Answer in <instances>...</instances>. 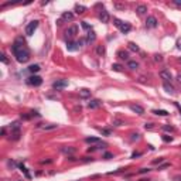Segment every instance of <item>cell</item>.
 Masks as SVG:
<instances>
[{
  "instance_id": "obj_1",
  "label": "cell",
  "mask_w": 181,
  "mask_h": 181,
  "mask_svg": "<svg viewBox=\"0 0 181 181\" xmlns=\"http://www.w3.org/2000/svg\"><path fill=\"white\" fill-rule=\"evenodd\" d=\"M11 51H13L16 59L19 62H21V64H24V62H27L30 59V50L26 47V43H24L21 37H19L14 41V44L11 45Z\"/></svg>"
},
{
  "instance_id": "obj_2",
  "label": "cell",
  "mask_w": 181,
  "mask_h": 181,
  "mask_svg": "<svg viewBox=\"0 0 181 181\" xmlns=\"http://www.w3.org/2000/svg\"><path fill=\"white\" fill-rule=\"evenodd\" d=\"M11 139L13 140H19L20 139V123L14 122L11 125Z\"/></svg>"
},
{
  "instance_id": "obj_3",
  "label": "cell",
  "mask_w": 181,
  "mask_h": 181,
  "mask_svg": "<svg viewBox=\"0 0 181 181\" xmlns=\"http://www.w3.org/2000/svg\"><path fill=\"white\" fill-rule=\"evenodd\" d=\"M37 27H38V21H37V20H34V21L28 23V24L26 26V34H27V35H33Z\"/></svg>"
},
{
  "instance_id": "obj_4",
  "label": "cell",
  "mask_w": 181,
  "mask_h": 181,
  "mask_svg": "<svg viewBox=\"0 0 181 181\" xmlns=\"http://www.w3.org/2000/svg\"><path fill=\"white\" fill-rule=\"evenodd\" d=\"M27 82L33 86H40L41 84H43V79H41V77H38V75H31V77L27 79Z\"/></svg>"
},
{
  "instance_id": "obj_5",
  "label": "cell",
  "mask_w": 181,
  "mask_h": 181,
  "mask_svg": "<svg viewBox=\"0 0 181 181\" xmlns=\"http://www.w3.org/2000/svg\"><path fill=\"white\" fill-rule=\"evenodd\" d=\"M77 33H78V27L77 26H71L69 28L65 30V38L71 40V38H74L75 35H77Z\"/></svg>"
},
{
  "instance_id": "obj_6",
  "label": "cell",
  "mask_w": 181,
  "mask_h": 181,
  "mask_svg": "<svg viewBox=\"0 0 181 181\" xmlns=\"http://www.w3.org/2000/svg\"><path fill=\"white\" fill-rule=\"evenodd\" d=\"M67 86H68V81H65V79H58L52 84V88L57 89V90L64 89V88H67Z\"/></svg>"
},
{
  "instance_id": "obj_7",
  "label": "cell",
  "mask_w": 181,
  "mask_h": 181,
  "mask_svg": "<svg viewBox=\"0 0 181 181\" xmlns=\"http://www.w3.org/2000/svg\"><path fill=\"white\" fill-rule=\"evenodd\" d=\"M157 24H159V21H157V19H156L154 16H149V17H147V20H146V27H147V28H156Z\"/></svg>"
},
{
  "instance_id": "obj_8",
  "label": "cell",
  "mask_w": 181,
  "mask_h": 181,
  "mask_svg": "<svg viewBox=\"0 0 181 181\" xmlns=\"http://www.w3.org/2000/svg\"><path fill=\"white\" fill-rule=\"evenodd\" d=\"M82 43H85V41L81 40V41H75V43H69L67 45L68 51H77V50H79V47H81V44H82Z\"/></svg>"
},
{
  "instance_id": "obj_9",
  "label": "cell",
  "mask_w": 181,
  "mask_h": 181,
  "mask_svg": "<svg viewBox=\"0 0 181 181\" xmlns=\"http://www.w3.org/2000/svg\"><path fill=\"white\" fill-rule=\"evenodd\" d=\"M160 78H161V79H164L165 82H168V81L173 79V77H171V72L167 71V69H163V71H160Z\"/></svg>"
},
{
  "instance_id": "obj_10",
  "label": "cell",
  "mask_w": 181,
  "mask_h": 181,
  "mask_svg": "<svg viewBox=\"0 0 181 181\" xmlns=\"http://www.w3.org/2000/svg\"><path fill=\"white\" fill-rule=\"evenodd\" d=\"M98 17H99V20H101L102 23H109V20H110V16H109V13H108L106 10H102Z\"/></svg>"
},
{
  "instance_id": "obj_11",
  "label": "cell",
  "mask_w": 181,
  "mask_h": 181,
  "mask_svg": "<svg viewBox=\"0 0 181 181\" xmlns=\"http://www.w3.org/2000/svg\"><path fill=\"white\" fill-rule=\"evenodd\" d=\"M130 109L133 110L134 113H137V115H144V108H143V106H140V105H134V103H132V105H130Z\"/></svg>"
},
{
  "instance_id": "obj_12",
  "label": "cell",
  "mask_w": 181,
  "mask_h": 181,
  "mask_svg": "<svg viewBox=\"0 0 181 181\" xmlns=\"http://www.w3.org/2000/svg\"><path fill=\"white\" fill-rule=\"evenodd\" d=\"M101 106H102V101H99V99H92L88 103L89 109H96V108H101Z\"/></svg>"
},
{
  "instance_id": "obj_13",
  "label": "cell",
  "mask_w": 181,
  "mask_h": 181,
  "mask_svg": "<svg viewBox=\"0 0 181 181\" xmlns=\"http://www.w3.org/2000/svg\"><path fill=\"white\" fill-rule=\"evenodd\" d=\"M74 13H72V11H64V13H62V21H72V20H74Z\"/></svg>"
},
{
  "instance_id": "obj_14",
  "label": "cell",
  "mask_w": 181,
  "mask_h": 181,
  "mask_svg": "<svg viewBox=\"0 0 181 181\" xmlns=\"http://www.w3.org/2000/svg\"><path fill=\"white\" fill-rule=\"evenodd\" d=\"M96 40V34H95V31H89L88 34H86V38L84 41H85L86 44H90V43H93V41Z\"/></svg>"
},
{
  "instance_id": "obj_15",
  "label": "cell",
  "mask_w": 181,
  "mask_h": 181,
  "mask_svg": "<svg viewBox=\"0 0 181 181\" xmlns=\"http://www.w3.org/2000/svg\"><path fill=\"white\" fill-rule=\"evenodd\" d=\"M147 11V6L146 4H139L136 6V13L139 14V16H143V14H146Z\"/></svg>"
},
{
  "instance_id": "obj_16",
  "label": "cell",
  "mask_w": 181,
  "mask_h": 181,
  "mask_svg": "<svg viewBox=\"0 0 181 181\" xmlns=\"http://www.w3.org/2000/svg\"><path fill=\"white\" fill-rule=\"evenodd\" d=\"M119 28H120V31H122L123 34H126V33H129V31L132 30V26H130L129 23H125V21H123V23H122V26H120Z\"/></svg>"
},
{
  "instance_id": "obj_17",
  "label": "cell",
  "mask_w": 181,
  "mask_h": 181,
  "mask_svg": "<svg viewBox=\"0 0 181 181\" xmlns=\"http://www.w3.org/2000/svg\"><path fill=\"white\" fill-rule=\"evenodd\" d=\"M79 96H81L82 99H86V98H89V96H90V90H89V89H86V88L81 89V90H79Z\"/></svg>"
},
{
  "instance_id": "obj_18",
  "label": "cell",
  "mask_w": 181,
  "mask_h": 181,
  "mask_svg": "<svg viewBox=\"0 0 181 181\" xmlns=\"http://www.w3.org/2000/svg\"><path fill=\"white\" fill-rule=\"evenodd\" d=\"M61 152L64 153V154H67V156H72L75 153V149L74 147H62Z\"/></svg>"
},
{
  "instance_id": "obj_19",
  "label": "cell",
  "mask_w": 181,
  "mask_h": 181,
  "mask_svg": "<svg viewBox=\"0 0 181 181\" xmlns=\"http://www.w3.org/2000/svg\"><path fill=\"white\" fill-rule=\"evenodd\" d=\"M105 52H106V48H105V45H98V47H96V54H98L99 57L105 55Z\"/></svg>"
},
{
  "instance_id": "obj_20",
  "label": "cell",
  "mask_w": 181,
  "mask_h": 181,
  "mask_svg": "<svg viewBox=\"0 0 181 181\" xmlns=\"http://www.w3.org/2000/svg\"><path fill=\"white\" fill-rule=\"evenodd\" d=\"M85 10H86L85 6H82V4H75V13H77V14H82Z\"/></svg>"
},
{
  "instance_id": "obj_21",
  "label": "cell",
  "mask_w": 181,
  "mask_h": 181,
  "mask_svg": "<svg viewBox=\"0 0 181 181\" xmlns=\"http://www.w3.org/2000/svg\"><path fill=\"white\" fill-rule=\"evenodd\" d=\"M163 86H164V89L167 90L168 93H174V92H176V89H174V86L171 85V84H168V82H164V85H163Z\"/></svg>"
},
{
  "instance_id": "obj_22",
  "label": "cell",
  "mask_w": 181,
  "mask_h": 181,
  "mask_svg": "<svg viewBox=\"0 0 181 181\" xmlns=\"http://www.w3.org/2000/svg\"><path fill=\"white\" fill-rule=\"evenodd\" d=\"M153 113L157 115V116H167V115H168V112H167V110H164V109H154V110H153Z\"/></svg>"
},
{
  "instance_id": "obj_23",
  "label": "cell",
  "mask_w": 181,
  "mask_h": 181,
  "mask_svg": "<svg viewBox=\"0 0 181 181\" xmlns=\"http://www.w3.org/2000/svg\"><path fill=\"white\" fill-rule=\"evenodd\" d=\"M28 71L31 72V74H35V72L40 71V65H38V64H33V65H30V67H28Z\"/></svg>"
},
{
  "instance_id": "obj_24",
  "label": "cell",
  "mask_w": 181,
  "mask_h": 181,
  "mask_svg": "<svg viewBox=\"0 0 181 181\" xmlns=\"http://www.w3.org/2000/svg\"><path fill=\"white\" fill-rule=\"evenodd\" d=\"M57 127H58V125H45V126H43V130H45V132H48V130H55Z\"/></svg>"
},
{
  "instance_id": "obj_25",
  "label": "cell",
  "mask_w": 181,
  "mask_h": 181,
  "mask_svg": "<svg viewBox=\"0 0 181 181\" xmlns=\"http://www.w3.org/2000/svg\"><path fill=\"white\" fill-rule=\"evenodd\" d=\"M129 48H130L132 51H134V52H139V51H140V48H139V45L136 43H129Z\"/></svg>"
},
{
  "instance_id": "obj_26",
  "label": "cell",
  "mask_w": 181,
  "mask_h": 181,
  "mask_svg": "<svg viewBox=\"0 0 181 181\" xmlns=\"http://www.w3.org/2000/svg\"><path fill=\"white\" fill-rule=\"evenodd\" d=\"M127 67L130 68V69H137V68H139V62H136V61H129V62H127Z\"/></svg>"
},
{
  "instance_id": "obj_27",
  "label": "cell",
  "mask_w": 181,
  "mask_h": 181,
  "mask_svg": "<svg viewBox=\"0 0 181 181\" xmlns=\"http://www.w3.org/2000/svg\"><path fill=\"white\" fill-rule=\"evenodd\" d=\"M85 141L90 144V143H99L101 140H99V137H86V139H85Z\"/></svg>"
},
{
  "instance_id": "obj_28",
  "label": "cell",
  "mask_w": 181,
  "mask_h": 181,
  "mask_svg": "<svg viewBox=\"0 0 181 181\" xmlns=\"http://www.w3.org/2000/svg\"><path fill=\"white\" fill-rule=\"evenodd\" d=\"M163 130H164V132H170V133H171V132H174V127L171 125H164V126H163Z\"/></svg>"
},
{
  "instance_id": "obj_29",
  "label": "cell",
  "mask_w": 181,
  "mask_h": 181,
  "mask_svg": "<svg viewBox=\"0 0 181 181\" xmlns=\"http://www.w3.org/2000/svg\"><path fill=\"white\" fill-rule=\"evenodd\" d=\"M19 167H20V170H21V171H23V173H24V174H26V177H27V178H30V173H28V170H27V168H26V167H24V165H23V164H20V165H19Z\"/></svg>"
},
{
  "instance_id": "obj_30",
  "label": "cell",
  "mask_w": 181,
  "mask_h": 181,
  "mask_svg": "<svg viewBox=\"0 0 181 181\" xmlns=\"http://www.w3.org/2000/svg\"><path fill=\"white\" fill-rule=\"evenodd\" d=\"M117 55H119V58H122V59H127V52H123V51H119L117 52Z\"/></svg>"
},
{
  "instance_id": "obj_31",
  "label": "cell",
  "mask_w": 181,
  "mask_h": 181,
  "mask_svg": "<svg viewBox=\"0 0 181 181\" xmlns=\"http://www.w3.org/2000/svg\"><path fill=\"white\" fill-rule=\"evenodd\" d=\"M122 65H120V64H113L112 65V69H113V71H117V72H120V71H122Z\"/></svg>"
},
{
  "instance_id": "obj_32",
  "label": "cell",
  "mask_w": 181,
  "mask_h": 181,
  "mask_svg": "<svg viewBox=\"0 0 181 181\" xmlns=\"http://www.w3.org/2000/svg\"><path fill=\"white\" fill-rule=\"evenodd\" d=\"M153 59H154L156 62H161L163 61V57L160 55V54H154V55H153Z\"/></svg>"
},
{
  "instance_id": "obj_33",
  "label": "cell",
  "mask_w": 181,
  "mask_h": 181,
  "mask_svg": "<svg viewBox=\"0 0 181 181\" xmlns=\"http://www.w3.org/2000/svg\"><path fill=\"white\" fill-rule=\"evenodd\" d=\"M81 26H82L84 30H90V28H92V26H89L86 21H81Z\"/></svg>"
},
{
  "instance_id": "obj_34",
  "label": "cell",
  "mask_w": 181,
  "mask_h": 181,
  "mask_svg": "<svg viewBox=\"0 0 181 181\" xmlns=\"http://www.w3.org/2000/svg\"><path fill=\"white\" fill-rule=\"evenodd\" d=\"M123 125V120L120 119H113V126H122Z\"/></svg>"
},
{
  "instance_id": "obj_35",
  "label": "cell",
  "mask_w": 181,
  "mask_h": 181,
  "mask_svg": "<svg viewBox=\"0 0 181 181\" xmlns=\"http://www.w3.org/2000/svg\"><path fill=\"white\" fill-rule=\"evenodd\" d=\"M0 59H2V62H4V64H9V59L6 58V54H0Z\"/></svg>"
},
{
  "instance_id": "obj_36",
  "label": "cell",
  "mask_w": 181,
  "mask_h": 181,
  "mask_svg": "<svg viewBox=\"0 0 181 181\" xmlns=\"http://www.w3.org/2000/svg\"><path fill=\"white\" fill-rule=\"evenodd\" d=\"M113 23H115V26H116V27H120V26H122V20H119V19H116V17H115V19H113Z\"/></svg>"
},
{
  "instance_id": "obj_37",
  "label": "cell",
  "mask_w": 181,
  "mask_h": 181,
  "mask_svg": "<svg viewBox=\"0 0 181 181\" xmlns=\"http://www.w3.org/2000/svg\"><path fill=\"white\" fill-rule=\"evenodd\" d=\"M168 167H170V163H164V164L159 165V168H157V170H164V168H168Z\"/></svg>"
},
{
  "instance_id": "obj_38",
  "label": "cell",
  "mask_w": 181,
  "mask_h": 181,
  "mask_svg": "<svg viewBox=\"0 0 181 181\" xmlns=\"http://www.w3.org/2000/svg\"><path fill=\"white\" fill-rule=\"evenodd\" d=\"M163 140L168 143V141H173V137H171V136H168V134H164V136H163Z\"/></svg>"
},
{
  "instance_id": "obj_39",
  "label": "cell",
  "mask_w": 181,
  "mask_h": 181,
  "mask_svg": "<svg viewBox=\"0 0 181 181\" xmlns=\"http://www.w3.org/2000/svg\"><path fill=\"white\" fill-rule=\"evenodd\" d=\"M130 139H132V140H139V139H140V134H139V133H133Z\"/></svg>"
},
{
  "instance_id": "obj_40",
  "label": "cell",
  "mask_w": 181,
  "mask_h": 181,
  "mask_svg": "<svg viewBox=\"0 0 181 181\" xmlns=\"http://www.w3.org/2000/svg\"><path fill=\"white\" fill-rule=\"evenodd\" d=\"M115 7L119 9V10H125V4H119V3H116V4H115Z\"/></svg>"
},
{
  "instance_id": "obj_41",
  "label": "cell",
  "mask_w": 181,
  "mask_h": 181,
  "mask_svg": "<svg viewBox=\"0 0 181 181\" xmlns=\"http://www.w3.org/2000/svg\"><path fill=\"white\" fill-rule=\"evenodd\" d=\"M101 133H102V134L109 136V134H110V130H108V129H102V130H101Z\"/></svg>"
},
{
  "instance_id": "obj_42",
  "label": "cell",
  "mask_w": 181,
  "mask_h": 181,
  "mask_svg": "<svg viewBox=\"0 0 181 181\" xmlns=\"http://www.w3.org/2000/svg\"><path fill=\"white\" fill-rule=\"evenodd\" d=\"M141 156V153L140 152H134L133 154H132V159H136V157H140Z\"/></svg>"
},
{
  "instance_id": "obj_43",
  "label": "cell",
  "mask_w": 181,
  "mask_h": 181,
  "mask_svg": "<svg viewBox=\"0 0 181 181\" xmlns=\"http://www.w3.org/2000/svg\"><path fill=\"white\" fill-rule=\"evenodd\" d=\"M149 171H150V168H140V170H139V173L144 174V173H149Z\"/></svg>"
},
{
  "instance_id": "obj_44",
  "label": "cell",
  "mask_w": 181,
  "mask_h": 181,
  "mask_svg": "<svg viewBox=\"0 0 181 181\" xmlns=\"http://www.w3.org/2000/svg\"><path fill=\"white\" fill-rule=\"evenodd\" d=\"M103 157L109 160V159H112V157H113V154H112V153H105V154H103Z\"/></svg>"
},
{
  "instance_id": "obj_45",
  "label": "cell",
  "mask_w": 181,
  "mask_h": 181,
  "mask_svg": "<svg viewBox=\"0 0 181 181\" xmlns=\"http://www.w3.org/2000/svg\"><path fill=\"white\" fill-rule=\"evenodd\" d=\"M163 161H164V159L160 157L159 160H154V161H153V164H160V163H163Z\"/></svg>"
},
{
  "instance_id": "obj_46",
  "label": "cell",
  "mask_w": 181,
  "mask_h": 181,
  "mask_svg": "<svg viewBox=\"0 0 181 181\" xmlns=\"http://www.w3.org/2000/svg\"><path fill=\"white\" fill-rule=\"evenodd\" d=\"M144 127L150 130V129H153V123H146V125H144Z\"/></svg>"
},
{
  "instance_id": "obj_47",
  "label": "cell",
  "mask_w": 181,
  "mask_h": 181,
  "mask_svg": "<svg viewBox=\"0 0 181 181\" xmlns=\"http://www.w3.org/2000/svg\"><path fill=\"white\" fill-rule=\"evenodd\" d=\"M173 3L176 6H181V0H173Z\"/></svg>"
},
{
  "instance_id": "obj_48",
  "label": "cell",
  "mask_w": 181,
  "mask_h": 181,
  "mask_svg": "<svg viewBox=\"0 0 181 181\" xmlns=\"http://www.w3.org/2000/svg\"><path fill=\"white\" fill-rule=\"evenodd\" d=\"M174 105H176V108H177V109H178V112H180V115H181V106H180L178 103H177V102H176V103H174Z\"/></svg>"
},
{
  "instance_id": "obj_49",
  "label": "cell",
  "mask_w": 181,
  "mask_h": 181,
  "mask_svg": "<svg viewBox=\"0 0 181 181\" xmlns=\"http://www.w3.org/2000/svg\"><path fill=\"white\" fill-rule=\"evenodd\" d=\"M68 160H69V161H75L77 159H75L74 156H68Z\"/></svg>"
},
{
  "instance_id": "obj_50",
  "label": "cell",
  "mask_w": 181,
  "mask_h": 181,
  "mask_svg": "<svg viewBox=\"0 0 181 181\" xmlns=\"http://www.w3.org/2000/svg\"><path fill=\"white\" fill-rule=\"evenodd\" d=\"M48 163H51V160H43V161H41V164H48Z\"/></svg>"
},
{
  "instance_id": "obj_51",
  "label": "cell",
  "mask_w": 181,
  "mask_h": 181,
  "mask_svg": "<svg viewBox=\"0 0 181 181\" xmlns=\"http://www.w3.org/2000/svg\"><path fill=\"white\" fill-rule=\"evenodd\" d=\"M177 48H178V50H181V40L177 41Z\"/></svg>"
},
{
  "instance_id": "obj_52",
  "label": "cell",
  "mask_w": 181,
  "mask_h": 181,
  "mask_svg": "<svg viewBox=\"0 0 181 181\" xmlns=\"http://www.w3.org/2000/svg\"><path fill=\"white\" fill-rule=\"evenodd\" d=\"M4 134H6V129L3 127V129H2V136H4Z\"/></svg>"
},
{
  "instance_id": "obj_53",
  "label": "cell",
  "mask_w": 181,
  "mask_h": 181,
  "mask_svg": "<svg viewBox=\"0 0 181 181\" xmlns=\"http://www.w3.org/2000/svg\"><path fill=\"white\" fill-rule=\"evenodd\" d=\"M177 79H178V82L181 84V75H178V77H177Z\"/></svg>"
},
{
  "instance_id": "obj_54",
  "label": "cell",
  "mask_w": 181,
  "mask_h": 181,
  "mask_svg": "<svg viewBox=\"0 0 181 181\" xmlns=\"http://www.w3.org/2000/svg\"><path fill=\"white\" fill-rule=\"evenodd\" d=\"M139 181H150L149 178H141V180H139Z\"/></svg>"
},
{
  "instance_id": "obj_55",
  "label": "cell",
  "mask_w": 181,
  "mask_h": 181,
  "mask_svg": "<svg viewBox=\"0 0 181 181\" xmlns=\"http://www.w3.org/2000/svg\"><path fill=\"white\" fill-rule=\"evenodd\" d=\"M180 62H181V58H180Z\"/></svg>"
}]
</instances>
